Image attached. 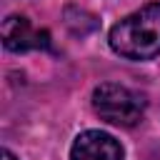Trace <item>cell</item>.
Wrapping results in <instances>:
<instances>
[{
    "label": "cell",
    "mask_w": 160,
    "mask_h": 160,
    "mask_svg": "<svg viewBox=\"0 0 160 160\" xmlns=\"http://www.w3.org/2000/svg\"><path fill=\"white\" fill-rule=\"evenodd\" d=\"M110 48L128 60H152L160 55V2H150L122 18L110 30Z\"/></svg>",
    "instance_id": "6da1fadb"
},
{
    "label": "cell",
    "mask_w": 160,
    "mask_h": 160,
    "mask_svg": "<svg viewBox=\"0 0 160 160\" xmlns=\"http://www.w3.org/2000/svg\"><path fill=\"white\" fill-rule=\"evenodd\" d=\"M92 108L100 120L118 128H132L145 112V98L125 85L102 82L92 90Z\"/></svg>",
    "instance_id": "7a4b0ae2"
},
{
    "label": "cell",
    "mask_w": 160,
    "mask_h": 160,
    "mask_svg": "<svg viewBox=\"0 0 160 160\" xmlns=\"http://www.w3.org/2000/svg\"><path fill=\"white\" fill-rule=\"evenodd\" d=\"M2 45L10 52H28V50H48L50 32L35 30L25 15H10L2 22Z\"/></svg>",
    "instance_id": "3957f363"
},
{
    "label": "cell",
    "mask_w": 160,
    "mask_h": 160,
    "mask_svg": "<svg viewBox=\"0 0 160 160\" xmlns=\"http://www.w3.org/2000/svg\"><path fill=\"white\" fill-rule=\"evenodd\" d=\"M70 160H122V145L102 130H85L75 138Z\"/></svg>",
    "instance_id": "277c9868"
},
{
    "label": "cell",
    "mask_w": 160,
    "mask_h": 160,
    "mask_svg": "<svg viewBox=\"0 0 160 160\" xmlns=\"http://www.w3.org/2000/svg\"><path fill=\"white\" fill-rule=\"evenodd\" d=\"M2 160H18V158H15L10 150H2Z\"/></svg>",
    "instance_id": "5b68a950"
}]
</instances>
